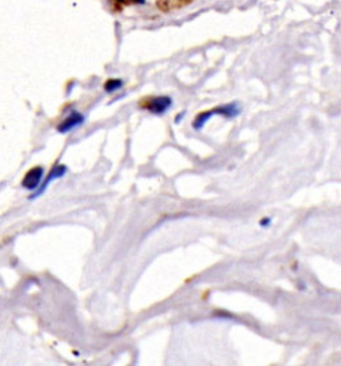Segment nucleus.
I'll return each mask as SVG.
<instances>
[{
	"mask_svg": "<svg viewBox=\"0 0 341 366\" xmlns=\"http://www.w3.org/2000/svg\"><path fill=\"white\" fill-rule=\"evenodd\" d=\"M238 112H240V108H238L237 104L235 103L226 104V105L215 108V110L209 111V112L200 113L199 116L195 119V121H193V126H195L196 130H200V128L207 123V120H209L211 117L215 116V115H222V116H226V117H233L236 116Z\"/></svg>",
	"mask_w": 341,
	"mask_h": 366,
	"instance_id": "f257e3e1",
	"label": "nucleus"
},
{
	"mask_svg": "<svg viewBox=\"0 0 341 366\" xmlns=\"http://www.w3.org/2000/svg\"><path fill=\"white\" fill-rule=\"evenodd\" d=\"M171 105H172V99L169 96L151 97L143 104V106L153 115H163L171 108Z\"/></svg>",
	"mask_w": 341,
	"mask_h": 366,
	"instance_id": "f03ea898",
	"label": "nucleus"
},
{
	"mask_svg": "<svg viewBox=\"0 0 341 366\" xmlns=\"http://www.w3.org/2000/svg\"><path fill=\"white\" fill-rule=\"evenodd\" d=\"M43 177L44 168H42V166H35V168H32V169H30L26 173L24 179L22 180V186H23L24 189L33 192V190H36L40 186Z\"/></svg>",
	"mask_w": 341,
	"mask_h": 366,
	"instance_id": "7ed1b4c3",
	"label": "nucleus"
},
{
	"mask_svg": "<svg viewBox=\"0 0 341 366\" xmlns=\"http://www.w3.org/2000/svg\"><path fill=\"white\" fill-rule=\"evenodd\" d=\"M84 120L86 119H84V116L82 115V113L72 112L71 115H68V116H67L66 119L59 124V125H57V132L63 133V135L70 133L71 131H73L75 128H79V126L84 123Z\"/></svg>",
	"mask_w": 341,
	"mask_h": 366,
	"instance_id": "20e7f679",
	"label": "nucleus"
},
{
	"mask_svg": "<svg viewBox=\"0 0 341 366\" xmlns=\"http://www.w3.org/2000/svg\"><path fill=\"white\" fill-rule=\"evenodd\" d=\"M67 173V166L66 165H56V166H53L52 168V170L50 172V175L46 177V180L43 181V184H40V188H39V190H37L35 195H32V196L30 197L31 200L32 199H35V197H37V196H40L42 193L44 192V190L48 188V185H50L52 181H55V180H57V179H60V177H63L64 175Z\"/></svg>",
	"mask_w": 341,
	"mask_h": 366,
	"instance_id": "39448f33",
	"label": "nucleus"
},
{
	"mask_svg": "<svg viewBox=\"0 0 341 366\" xmlns=\"http://www.w3.org/2000/svg\"><path fill=\"white\" fill-rule=\"evenodd\" d=\"M122 87H123V80L110 79L108 81H106V84H104V90H106L108 93H112L115 92V91L120 90Z\"/></svg>",
	"mask_w": 341,
	"mask_h": 366,
	"instance_id": "423d86ee",
	"label": "nucleus"
},
{
	"mask_svg": "<svg viewBox=\"0 0 341 366\" xmlns=\"http://www.w3.org/2000/svg\"><path fill=\"white\" fill-rule=\"evenodd\" d=\"M132 2H136V3H140V4L144 3V0H132Z\"/></svg>",
	"mask_w": 341,
	"mask_h": 366,
	"instance_id": "0eeeda50",
	"label": "nucleus"
}]
</instances>
